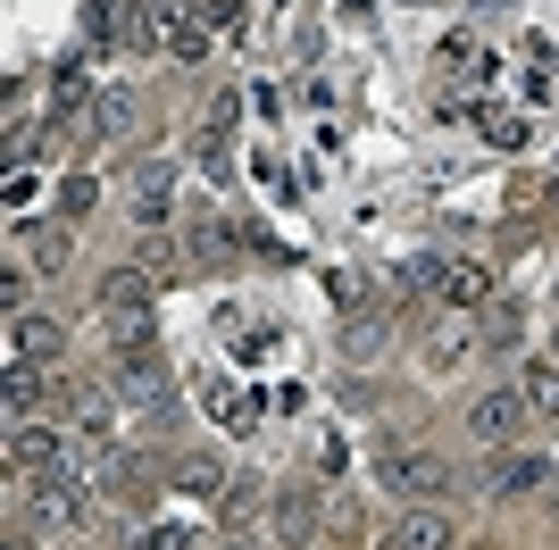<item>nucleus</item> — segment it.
I'll list each match as a JSON object with an SVG mask.
<instances>
[{"instance_id": "obj_9", "label": "nucleus", "mask_w": 559, "mask_h": 550, "mask_svg": "<svg viewBox=\"0 0 559 550\" xmlns=\"http://www.w3.org/2000/svg\"><path fill=\"white\" fill-rule=\"evenodd\" d=\"M84 509H75V483L68 476H50V483H34V526H75Z\"/></svg>"}, {"instance_id": "obj_7", "label": "nucleus", "mask_w": 559, "mask_h": 550, "mask_svg": "<svg viewBox=\"0 0 559 550\" xmlns=\"http://www.w3.org/2000/svg\"><path fill=\"white\" fill-rule=\"evenodd\" d=\"M134 125H142V100H134V92H100V100H93V134L100 142H126Z\"/></svg>"}, {"instance_id": "obj_19", "label": "nucleus", "mask_w": 559, "mask_h": 550, "mask_svg": "<svg viewBox=\"0 0 559 550\" xmlns=\"http://www.w3.org/2000/svg\"><path fill=\"white\" fill-rule=\"evenodd\" d=\"M185 9H192L201 25H234V0H185Z\"/></svg>"}, {"instance_id": "obj_18", "label": "nucleus", "mask_w": 559, "mask_h": 550, "mask_svg": "<svg viewBox=\"0 0 559 550\" xmlns=\"http://www.w3.org/2000/svg\"><path fill=\"white\" fill-rule=\"evenodd\" d=\"M343 350H350V359H376V350H384V325H376V318H368V325H350V343H343Z\"/></svg>"}, {"instance_id": "obj_21", "label": "nucleus", "mask_w": 559, "mask_h": 550, "mask_svg": "<svg viewBox=\"0 0 559 550\" xmlns=\"http://www.w3.org/2000/svg\"><path fill=\"white\" fill-rule=\"evenodd\" d=\"M210 550H242V542H210Z\"/></svg>"}, {"instance_id": "obj_3", "label": "nucleus", "mask_w": 559, "mask_h": 550, "mask_svg": "<svg viewBox=\"0 0 559 550\" xmlns=\"http://www.w3.org/2000/svg\"><path fill=\"white\" fill-rule=\"evenodd\" d=\"M384 483H393L401 501H443V492H451V467L435 451H401L393 467H384Z\"/></svg>"}, {"instance_id": "obj_1", "label": "nucleus", "mask_w": 559, "mask_h": 550, "mask_svg": "<svg viewBox=\"0 0 559 550\" xmlns=\"http://www.w3.org/2000/svg\"><path fill=\"white\" fill-rule=\"evenodd\" d=\"M526 417H535V409H526V392L501 384V392H485V400H467V434L485 442V451H510Z\"/></svg>"}, {"instance_id": "obj_11", "label": "nucleus", "mask_w": 559, "mask_h": 550, "mask_svg": "<svg viewBox=\"0 0 559 550\" xmlns=\"http://www.w3.org/2000/svg\"><path fill=\"white\" fill-rule=\"evenodd\" d=\"M518 392H526V409H535V417H559V359H535L526 375H518Z\"/></svg>"}, {"instance_id": "obj_22", "label": "nucleus", "mask_w": 559, "mask_h": 550, "mask_svg": "<svg viewBox=\"0 0 559 550\" xmlns=\"http://www.w3.org/2000/svg\"><path fill=\"white\" fill-rule=\"evenodd\" d=\"M551 343H559V334H551Z\"/></svg>"}, {"instance_id": "obj_10", "label": "nucleus", "mask_w": 559, "mask_h": 550, "mask_svg": "<svg viewBox=\"0 0 559 550\" xmlns=\"http://www.w3.org/2000/svg\"><path fill=\"white\" fill-rule=\"evenodd\" d=\"M9 343H17V359H59L68 334H59L50 318H17V325H9Z\"/></svg>"}, {"instance_id": "obj_15", "label": "nucleus", "mask_w": 559, "mask_h": 550, "mask_svg": "<svg viewBox=\"0 0 559 550\" xmlns=\"http://www.w3.org/2000/svg\"><path fill=\"white\" fill-rule=\"evenodd\" d=\"M176 483H185V492H226V467H217L210 451H192L185 467H176Z\"/></svg>"}, {"instance_id": "obj_8", "label": "nucleus", "mask_w": 559, "mask_h": 550, "mask_svg": "<svg viewBox=\"0 0 559 550\" xmlns=\"http://www.w3.org/2000/svg\"><path fill=\"white\" fill-rule=\"evenodd\" d=\"M393 550H451V526H443V509H409L393 526Z\"/></svg>"}, {"instance_id": "obj_6", "label": "nucleus", "mask_w": 559, "mask_h": 550, "mask_svg": "<svg viewBox=\"0 0 559 550\" xmlns=\"http://www.w3.org/2000/svg\"><path fill=\"white\" fill-rule=\"evenodd\" d=\"M543 476H551V458H543V451H492V492H510V501H518V492H535Z\"/></svg>"}, {"instance_id": "obj_12", "label": "nucleus", "mask_w": 559, "mask_h": 550, "mask_svg": "<svg viewBox=\"0 0 559 550\" xmlns=\"http://www.w3.org/2000/svg\"><path fill=\"white\" fill-rule=\"evenodd\" d=\"M25 259H34V267H43V275H59V267H68V259H75L68 226H34V234H25Z\"/></svg>"}, {"instance_id": "obj_4", "label": "nucleus", "mask_w": 559, "mask_h": 550, "mask_svg": "<svg viewBox=\"0 0 559 550\" xmlns=\"http://www.w3.org/2000/svg\"><path fill=\"white\" fill-rule=\"evenodd\" d=\"M100 318H151V267H109L100 275Z\"/></svg>"}, {"instance_id": "obj_17", "label": "nucleus", "mask_w": 559, "mask_h": 550, "mask_svg": "<svg viewBox=\"0 0 559 550\" xmlns=\"http://www.w3.org/2000/svg\"><path fill=\"white\" fill-rule=\"evenodd\" d=\"M167 50H176V59H201V50H210V25H201V17H185L176 34H167Z\"/></svg>"}, {"instance_id": "obj_14", "label": "nucleus", "mask_w": 559, "mask_h": 550, "mask_svg": "<svg viewBox=\"0 0 559 550\" xmlns=\"http://www.w3.org/2000/svg\"><path fill=\"white\" fill-rule=\"evenodd\" d=\"M309 526H318L309 492H284V501H276V534H284V542H309Z\"/></svg>"}, {"instance_id": "obj_16", "label": "nucleus", "mask_w": 559, "mask_h": 550, "mask_svg": "<svg viewBox=\"0 0 559 550\" xmlns=\"http://www.w3.org/2000/svg\"><path fill=\"white\" fill-rule=\"evenodd\" d=\"M34 400H43V375H34V367H9V409H34Z\"/></svg>"}, {"instance_id": "obj_20", "label": "nucleus", "mask_w": 559, "mask_h": 550, "mask_svg": "<svg viewBox=\"0 0 559 550\" xmlns=\"http://www.w3.org/2000/svg\"><path fill=\"white\" fill-rule=\"evenodd\" d=\"M134 550H185V534H176V526H151V534H142Z\"/></svg>"}, {"instance_id": "obj_13", "label": "nucleus", "mask_w": 559, "mask_h": 550, "mask_svg": "<svg viewBox=\"0 0 559 550\" xmlns=\"http://www.w3.org/2000/svg\"><path fill=\"white\" fill-rule=\"evenodd\" d=\"M443 292H451V300H460V309H476V300H485V292H492V275H485V267H476V259H460V267H443Z\"/></svg>"}, {"instance_id": "obj_2", "label": "nucleus", "mask_w": 559, "mask_h": 550, "mask_svg": "<svg viewBox=\"0 0 559 550\" xmlns=\"http://www.w3.org/2000/svg\"><path fill=\"white\" fill-rule=\"evenodd\" d=\"M126 201H134V226H167L176 167H167V159H134V176H126Z\"/></svg>"}, {"instance_id": "obj_5", "label": "nucleus", "mask_w": 559, "mask_h": 550, "mask_svg": "<svg viewBox=\"0 0 559 550\" xmlns=\"http://www.w3.org/2000/svg\"><path fill=\"white\" fill-rule=\"evenodd\" d=\"M9 467H34V476H59V467H68V458H59V434H50V426H17V434H9Z\"/></svg>"}]
</instances>
